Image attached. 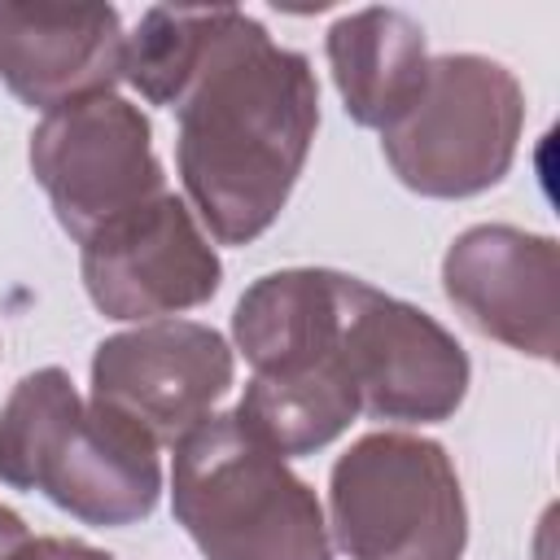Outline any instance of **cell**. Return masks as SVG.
<instances>
[{"mask_svg": "<svg viewBox=\"0 0 560 560\" xmlns=\"http://www.w3.org/2000/svg\"><path fill=\"white\" fill-rule=\"evenodd\" d=\"M346 284L350 276L328 267H284L254 280L232 311L236 350L254 372L306 368L341 354Z\"/></svg>", "mask_w": 560, "mask_h": 560, "instance_id": "7c38bea8", "label": "cell"}, {"mask_svg": "<svg viewBox=\"0 0 560 560\" xmlns=\"http://www.w3.org/2000/svg\"><path fill=\"white\" fill-rule=\"evenodd\" d=\"M83 289L109 319H166L219 293L223 262L192 206L171 188L83 241Z\"/></svg>", "mask_w": 560, "mask_h": 560, "instance_id": "ba28073f", "label": "cell"}, {"mask_svg": "<svg viewBox=\"0 0 560 560\" xmlns=\"http://www.w3.org/2000/svg\"><path fill=\"white\" fill-rule=\"evenodd\" d=\"M525 127V92L503 61L481 52L429 57L416 101L381 131L398 184L455 201L486 192L512 171Z\"/></svg>", "mask_w": 560, "mask_h": 560, "instance_id": "277c9868", "label": "cell"}, {"mask_svg": "<svg viewBox=\"0 0 560 560\" xmlns=\"http://www.w3.org/2000/svg\"><path fill=\"white\" fill-rule=\"evenodd\" d=\"M442 289L481 337L534 359H556L560 254L551 236L512 223H477L451 241Z\"/></svg>", "mask_w": 560, "mask_h": 560, "instance_id": "30bf717a", "label": "cell"}, {"mask_svg": "<svg viewBox=\"0 0 560 560\" xmlns=\"http://www.w3.org/2000/svg\"><path fill=\"white\" fill-rule=\"evenodd\" d=\"M4 560H114V556L79 538H31L26 534Z\"/></svg>", "mask_w": 560, "mask_h": 560, "instance_id": "2e32d148", "label": "cell"}, {"mask_svg": "<svg viewBox=\"0 0 560 560\" xmlns=\"http://www.w3.org/2000/svg\"><path fill=\"white\" fill-rule=\"evenodd\" d=\"M31 171L48 192L57 223L79 245L166 192L153 127L140 105L118 92L44 114L31 131Z\"/></svg>", "mask_w": 560, "mask_h": 560, "instance_id": "8992f818", "label": "cell"}, {"mask_svg": "<svg viewBox=\"0 0 560 560\" xmlns=\"http://www.w3.org/2000/svg\"><path fill=\"white\" fill-rule=\"evenodd\" d=\"M22 538H26V521H22L13 508H4V503H0V560H4Z\"/></svg>", "mask_w": 560, "mask_h": 560, "instance_id": "e0dca14e", "label": "cell"}, {"mask_svg": "<svg viewBox=\"0 0 560 560\" xmlns=\"http://www.w3.org/2000/svg\"><path fill=\"white\" fill-rule=\"evenodd\" d=\"M341 363L359 394V411L398 424L451 420L468 394L464 346L420 306L350 276L341 315Z\"/></svg>", "mask_w": 560, "mask_h": 560, "instance_id": "52a82bcc", "label": "cell"}, {"mask_svg": "<svg viewBox=\"0 0 560 560\" xmlns=\"http://www.w3.org/2000/svg\"><path fill=\"white\" fill-rule=\"evenodd\" d=\"M179 179L219 245L258 241L284 210L315 127L319 83L302 52L232 9L210 61L175 105Z\"/></svg>", "mask_w": 560, "mask_h": 560, "instance_id": "6da1fadb", "label": "cell"}, {"mask_svg": "<svg viewBox=\"0 0 560 560\" xmlns=\"http://www.w3.org/2000/svg\"><path fill=\"white\" fill-rule=\"evenodd\" d=\"M0 481L39 490L83 525L118 529L158 508V442L114 407L83 402L70 372H26L0 407Z\"/></svg>", "mask_w": 560, "mask_h": 560, "instance_id": "7a4b0ae2", "label": "cell"}, {"mask_svg": "<svg viewBox=\"0 0 560 560\" xmlns=\"http://www.w3.org/2000/svg\"><path fill=\"white\" fill-rule=\"evenodd\" d=\"M232 9H171L153 4L140 13L136 35H127V61L122 79L149 101L175 109L179 96L192 88L201 66L210 61Z\"/></svg>", "mask_w": 560, "mask_h": 560, "instance_id": "9a60e30c", "label": "cell"}, {"mask_svg": "<svg viewBox=\"0 0 560 560\" xmlns=\"http://www.w3.org/2000/svg\"><path fill=\"white\" fill-rule=\"evenodd\" d=\"M232 416L280 459L315 455L350 429V420L359 416V394L341 354H332L306 368L254 372Z\"/></svg>", "mask_w": 560, "mask_h": 560, "instance_id": "5bb4252c", "label": "cell"}, {"mask_svg": "<svg viewBox=\"0 0 560 560\" xmlns=\"http://www.w3.org/2000/svg\"><path fill=\"white\" fill-rule=\"evenodd\" d=\"M232 346L197 319H149L114 332L92 354V402L175 446L232 389Z\"/></svg>", "mask_w": 560, "mask_h": 560, "instance_id": "9c48e42d", "label": "cell"}, {"mask_svg": "<svg viewBox=\"0 0 560 560\" xmlns=\"http://www.w3.org/2000/svg\"><path fill=\"white\" fill-rule=\"evenodd\" d=\"M127 61L109 4H0V79L31 109H61L114 92Z\"/></svg>", "mask_w": 560, "mask_h": 560, "instance_id": "8fae6325", "label": "cell"}, {"mask_svg": "<svg viewBox=\"0 0 560 560\" xmlns=\"http://www.w3.org/2000/svg\"><path fill=\"white\" fill-rule=\"evenodd\" d=\"M171 512L206 560H332L315 490L232 411L175 442Z\"/></svg>", "mask_w": 560, "mask_h": 560, "instance_id": "3957f363", "label": "cell"}, {"mask_svg": "<svg viewBox=\"0 0 560 560\" xmlns=\"http://www.w3.org/2000/svg\"><path fill=\"white\" fill-rule=\"evenodd\" d=\"M324 48L346 114L372 131H385L429 74L424 31L402 9H359L337 18Z\"/></svg>", "mask_w": 560, "mask_h": 560, "instance_id": "4fadbf2b", "label": "cell"}, {"mask_svg": "<svg viewBox=\"0 0 560 560\" xmlns=\"http://www.w3.org/2000/svg\"><path fill=\"white\" fill-rule=\"evenodd\" d=\"M337 547L350 560H464L468 508L442 442L368 433L328 477Z\"/></svg>", "mask_w": 560, "mask_h": 560, "instance_id": "5b68a950", "label": "cell"}]
</instances>
